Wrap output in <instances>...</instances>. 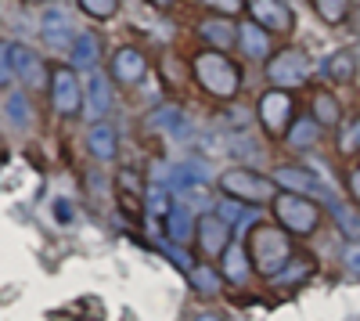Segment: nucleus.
Masks as SVG:
<instances>
[{"label":"nucleus","instance_id":"4","mask_svg":"<svg viewBox=\"0 0 360 321\" xmlns=\"http://www.w3.org/2000/svg\"><path fill=\"white\" fill-rule=\"evenodd\" d=\"M274 213L281 220L285 231H295V235H310V231L321 224V210L310 195L299 191H278L274 195Z\"/></svg>","mask_w":360,"mask_h":321},{"label":"nucleus","instance_id":"19","mask_svg":"<svg viewBox=\"0 0 360 321\" xmlns=\"http://www.w3.org/2000/svg\"><path fill=\"white\" fill-rule=\"evenodd\" d=\"M324 80H332V83H349L356 76V54L353 51H335V54H328L324 58V65H321Z\"/></svg>","mask_w":360,"mask_h":321},{"label":"nucleus","instance_id":"21","mask_svg":"<svg viewBox=\"0 0 360 321\" xmlns=\"http://www.w3.org/2000/svg\"><path fill=\"white\" fill-rule=\"evenodd\" d=\"M310 112H314V120H317L321 127H339V120H342L339 101H335L332 94H324V91H317V94L310 98Z\"/></svg>","mask_w":360,"mask_h":321},{"label":"nucleus","instance_id":"22","mask_svg":"<svg viewBox=\"0 0 360 321\" xmlns=\"http://www.w3.org/2000/svg\"><path fill=\"white\" fill-rule=\"evenodd\" d=\"M166 231H169V239H173V242H188V239L195 235V231H198V224H195L191 210L173 206V210H169V217H166Z\"/></svg>","mask_w":360,"mask_h":321},{"label":"nucleus","instance_id":"6","mask_svg":"<svg viewBox=\"0 0 360 321\" xmlns=\"http://www.w3.org/2000/svg\"><path fill=\"white\" fill-rule=\"evenodd\" d=\"M266 76L274 80L278 87H299V83L310 76V58H307V51L281 47V51L266 62Z\"/></svg>","mask_w":360,"mask_h":321},{"label":"nucleus","instance_id":"1","mask_svg":"<svg viewBox=\"0 0 360 321\" xmlns=\"http://www.w3.org/2000/svg\"><path fill=\"white\" fill-rule=\"evenodd\" d=\"M191 73H195L202 91L213 94V98H234L238 87H242V73H238L234 62H231L224 51H217V47L198 51L191 58Z\"/></svg>","mask_w":360,"mask_h":321},{"label":"nucleus","instance_id":"40","mask_svg":"<svg viewBox=\"0 0 360 321\" xmlns=\"http://www.w3.org/2000/svg\"><path fill=\"white\" fill-rule=\"evenodd\" d=\"M152 4H155V8H173L176 0H152Z\"/></svg>","mask_w":360,"mask_h":321},{"label":"nucleus","instance_id":"13","mask_svg":"<svg viewBox=\"0 0 360 321\" xmlns=\"http://www.w3.org/2000/svg\"><path fill=\"white\" fill-rule=\"evenodd\" d=\"M115 188H119V199H123V210L144 213V206H148V188H144V181H141L137 170H119Z\"/></svg>","mask_w":360,"mask_h":321},{"label":"nucleus","instance_id":"34","mask_svg":"<svg viewBox=\"0 0 360 321\" xmlns=\"http://www.w3.org/2000/svg\"><path fill=\"white\" fill-rule=\"evenodd\" d=\"M202 4L217 8V11H238V4H242V0H202Z\"/></svg>","mask_w":360,"mask_h":321},{"label":"nucleus","instance_id":"23","mask_svg":"<svg viewBox=\"0 0 360 321\" xmlns=\"http://www.w3.org/2000/svg\"><path fill=\"white\" fill-rule=\"evenodd\" d=\"M98 51H101L98 37H94V33H83V37L72 44V69H90V65L98 62Z\"/></svg>","mask_w":360,"mask_h":321},{"label":"nucleus","instance_id":"41","mask_svg":"<svg viewBox=\"0 0 360 321\" xmlns=\"http://www.w3.org/2000/svg\"><path fill=\"white\" fill-rule=\"evenodd\" d=\"M33 4H40V0H33Z\"/></svg>","mask_w":360,"mask_h":321},{"label":"nucleus","instance_id":"12","mask_svg":"<svg viewBox=\"0 0 360 321\" xmlns=\"http://www.w3.org/2000/svg\"><path fill=\"white\" fill-rule=\"evenodd\" d=\"M198 37L209 44V47H217V51H227L238 44V25L227 18V15H209L198 22Z\"/></svg>","mask_w":360,"mask_h":321},{"label":"nucleus","instance_id":"17","mask_svg":"<svg viewBox=\"0 0 360 321\" xmlns=\"http://www.w3.org/2000/svg\"><path fill=\"white\" fill-rule=\"evenodd\" d=\"M86 149H90V156H94L98 163H112L115 159V152H119V141H115V130L108 127V123H94L90 127V134H86Z\"/></svg>","mask_w":360,"mask_h":321},{"label":"nucleus","instance_id":"5","mask_svg":"<svg viewBox=\"0 0 360 321\" xmlns=\"http://www.w3.org/2000/svg\"><path fill=\"white\" fill-rule=\"evenodd\" d=\"M11 69L18 73V80L29 87V91H44V83H51L47 69H44V58L37 51H29L22 44H4V69H0V80H11Z\"/></svg>","mask_w":360,"mask_h":321},{"label":"nucleus","instance_id":"20","mask_svg":"<svg viewBox=\"0 0 360 321\" xmlns=\"http://www.w3.org/2000/svg\"><path fill=\"white\" fill-rule=\"evenodd\" d=\"M86 108L94 112L98 120L112 108V87H108V80L101 73H90L86 76Z\"/></svg>","mask_w":360,"mask_h":321},{"label":"nucleus","instance_id":"9","mask_svg":"<svg viewBox=\"0 0 360 321\" xmlns=\"http://www.w3.org/2000/svg\"><path fill=\"white\" fill-rule=\"evenodd\" d=\"M249 15H252V22H259L263 29L281 33V37H288L295 29V15L288 11L285 0H249Z\"/></svg>","mask_w":360,"mask_h":321},{"label":"nucleus","instance_id":"39","mask_svg":"<svg viewBox=\"0 0 360 321\" xmlns=\"http://www.w3.org/2000/svg\"><path fill=\"white\" fill-rule=\"evenodd\" d=\"M195 321H224V317H220V314H198Z\"/></svg>","mask_w":360,"mask_h":321},{"label":"nucleus","instance_id":"10","mask_svg":"<svg viewBox=\"0 0 360 321\" xmlns=\"http://www.w3.org/2000/svg\"><path fill=\"white\" fill-rule=\"evenodd\" d=\"M195 239H198V249L205 256H224V249L231 246V224L220 213H205V217H198Z\"/></svg>","mask_w":360,"mask_h":321},{"label":"nucleus","instance_id":"2","mask_svg":"<svg viewBox=\"0 0 360 321\" xmlns=\"http://www.w3.org/2000/svg\"><path fill=\"white\" fill-rule=\"evenodd\" d=\"M249 256H252V268L266 278H278L285 271V264L292 260V242L281 227L274 224H256L249 231Z\"/></svg>","mask_w":360,"mask_h":321},{"label":"nucleus","instance_id":"18","mask_svg":"<svg viewBox=\"0 0 360 321\" xmlns=\"http://www.w3.org/2000/svg\"><path fill=\"white\" fill-rule=\"evenodd\" d=\"M238 44L249 58H266L270 54V29H263L259 22H242L238 25Z\"/></svg>","mask_w":360,"mask_h":321},{"label":"nucleus","instance_id":"26","mask_svg":"<svg viewBox=\"0 0 360 321\" xmlns=\"http://www.w3.org/2000/svg\"><path fill=\"white\" fill-rule=\"evenodd\" d=\"M4 115H8V123L18 127V130H25L29 120H33V115H29V101H25L18 91H8V94H4Z\"/></svg>","mask_w":360,"mask_h":321},{"label":"nucleus","instance_id":"24","mask_svg":"<svg viewBox=\"0 0 360 321\" xmlns=\"http://www.w3.org/2000/svg\"><path fill=\"white\" fill-rule=\"evenodd\" d=\"M288 144H292V149H310V144L321 137V123L314 120V115H310V120H299V123H292L288 127Z\"/></svg>","mask_w":360,"mask_h":321},{"label":"nucleus","instance_id":"30","mask_svg":"<svg viewBox=\"0 0 360 321\" xmlns=\"http://www.w3.org/2000/svg\"><path fill=\"white\" fill-rule=\"evenodd\" d=\"M169 188H148V206L144 213H152V217H169Z\"/></svg>","mask_w":360,"mask_h":321},{"label":"nucleus","instance_id":"38","mask_svg":"<svg viewBox=\"0 0 360 321\" xmlns=\"http://www.w3.org/2000/svg\"><path fill=\"white\" fill-rule=\"evenodd\" d=\"M349 144H353V149H360V115H356L353 127H349Z\"/></svg>","mask_w":360,"mask_h":321},{"label":"nucleus","instance_id":"35","mask_svg":"<svg viewBox=\"0 0 360 321\" xmlns=\"http://www.w3.org/2000/svg\"><path fill=\"white\" fill-rule=\"evenodd\" d=\"M217 213H220V217L231 224V220H238V213H242V210H238L234 202H224V206H217Z\"/></svg>","mask_w":360,"mask_h":321},{"label":"nucleus","instance_id":"33","mask_svg":"<svg viewBox=\"0 0 360 321\" xmlns=\"http://www.w3.org/2000/svg\"><path fill=\"white\" fill-rule=\"evenodd\" d=\"M346 268H349L353 275H360V246H349V249H346Z\"/></svg>","mask_w":360,"mask_h":321},{"label":"nucleus","instance_id":"14","mask_svg":"<svg viewBox=\"0 0 360 321\" xmlns=\"http://www.w3.org/2000/svg\"><path fill=\"white\" fill-rule=\"evenodd\" d=\"M224 278L231 282V285H245V278L256 271L252 268V256H249V246H238V242H231L227 249H224Z\"/></svg>","mask_w":360,"mask_h":321},{"label":"nucleus","instance_id":"31","mask_svg":"<svg viewBox=\"0 0 360 321\" xmlns=\"http://www.w3.org/2000/svg\"><path fill=\"white\" fill-rule=\"evenodd\" d=\"M285 271H288V275H278V278H274L278 285H292V282H299V278H307V275L314 271V264H310V260H288Z\"/></svg>","mask_w":360,"mask_h":321},{"label":"nucleus","instance_id":"15","mask_svg":"<svg viewBox=\"0 0 360 321\" xmlns=\"http://www.w3.org/2000/svg\"><path fill=\"white\" fill-rule=\"evenodd\" d=\"M40 33H44V40H47L51 47H69V44H76V40H72V18H69L65 11H47V15L40 18Z\"/></svg>","mask_w":360,"mask_h":321},{"label":"nucleus","instance_id":"11","mask_svg":"<svg viewBox=\"0 0 360 321\" xmlns=\"http://www.w3.org/2000/svg\"><path fill=\"white\" fill-rule=\"evenodd\" d=\"M148 73V62L137 47H119L115 58H112V80L123 83V87H137Z\"/></svg>","mask_w":360,"mask_h":321},{"label":"nucleus","instance_id":"29","mask_svg":"<svg viewBox=\"0 0 360 321\" xmlns=\"http://www.w3.org/2000/svg\"><path fill=\"white\" fill-rule=\"evenodd\" d=\"M188 278H191V285L198 289V293H217L220 289V275L213 268H205V264H195Z\"/></svg>","mask_w":360,"mask_h":321},{"label":"nucleus","instance_id":"27","mask_svg":"<svg viewBox=\"0 0 360 321\" xmlns=\"http://www.w3.org/2000/svg\"><path fill=\"white\" fill-rule=\"evenodd\" d=\"M314 11L328 22V25H342L349 15V0H314Z\"/></svg>","mask_w":360,"mask_h":321},{"label":"nucleus","instance_id":"3","mask_svg":"<svg viewBox=\"0 0 360 321\" xmlns=\"http://www.w3.org/2000/svg\"><path fill=\"white\" fill-rule=\"evenodd\" d=\"M220 191L238 199V202H274V177H263L256 170L245 166H234L220 173Z\"/></svg>","mask_w":360,"mask_h":321},{"label":"nucleus","instance_id":"16","mask_svg":"<svg viewBox=\"0 0 360 321\" xmlns=\"http://www.w3.org/2000/svg\"><path fill=\"white\" fill-rule=\"evenodd\" d=\"M274 184H281L285 191H299V195H321V184L314 173L299 170V166H278L274 170Z\"/></svg>","mask_w":360,"mask_h":321},{"label":"nucleus","instance_id":"36","mask_svg":"<svg viewBox=\"0 0 360 321\" xmlns=\"http://www.w3.org/2000/svg\"><path fill=\"white\" fill-rule=\"evenodd\" d=\"M54 213H58V220H62V224H69V220H72L69 202H65V199H58V202H54Z\"/></svg>","mask_w":360,"mask_h":321},{"label":"nucleus","instance_id":"37","mask_svg":"<svg viewBox=\"0 0 360 321\" xmlns=\"http://www.w3.org/2000/svg\"><path fill=\"white\" fill-rule=\"evenodd\" d=\"M349 191H353V199H356V206H360V166L349 173Z\"/></svg>","mask_w":360,"mask_h":321},{"label":"nucleus","instance_id":"32","mask_svg":"<svg viewBox=\"0 0 360 321\" xmlns=\"http://www.w3.org/2000/svg\"><path fill=\"white\" fill-rule=\"evenodd\" d=\"M79 8L90 15V18H112L119 11V0H79Z\"/></svg>","mask_w":360,"mask_h":321},{"label":"nucleus","instance_id":"8","mask_svg":"<svg viewBox=\"0 0 360 321\" xmlns=\"http://www.w3.org/2000/svg\"><path fill=\"white\" fill-rule=\"evenodd\" d=\"M292 98L285 94V87H274V91H266L263 98H259V123L266 127V134H274V137H281V134H288V127H292Z\"/></svg>","mask_w":360,"mask_h":321},{"label":"nucleus","instance_id":"28","mask_svg":"<svg viewBox=\"0 0 360 321\" xmlns=\"http://www.w3.org/2000/svg\"><path fill=\"white\" fill-rule=\"evenodd\" d=\"M148 123H152L155 130H169V134H180V127H184V115H180V108H159L148 115Z\"/></svg>","mask_w":360,"mask_h":321},{"label":"nucleus","instance_id":"25","mask_svg":"<svg viewBox=\"0 0 360 321\" xmlns=\"http://www.w3.org/2000/svg\"><path fill=\"white\" fill-rule=\"evenodd\" d=\"M332 220L339 224V231L346 239L360 242V213L353 206H346V202H332Z\"/></svg>","mask_w":360,"mask_h":321},{"label":"nucleus","instance_id":"7","mask_svg":"<svg viewBox=\"0 0 360 321\" xmlns=\"http://www.w3.org/2000/svg\"><path fill=\"white\" fill-rule=\"evenodd\" d=\"M51 101L62 115H76L83 108V87L69 65H51Z\"/></svg>","mask_w":360,"mask_h":321}]
</instances>
